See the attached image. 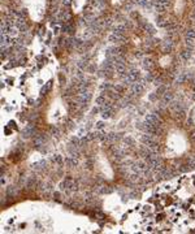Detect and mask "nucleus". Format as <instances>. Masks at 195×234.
<instances>
[{
  "mask_svg": "<svg viewBox=\"0 0 195 234\" xmlns=\"http://www.w3.org/2000/svg\"><path fill=\"white\" fill-rule=\"evenodd\" d=\"M69 113V105L61 94H55L46 104L43 111L44 121L48 125H60Z\"/></svg>",
  "mask_w": 195,
  "mask_h": 234,
  "instance_id": "1",
  "label": "nucleus"
}]
</instances>
